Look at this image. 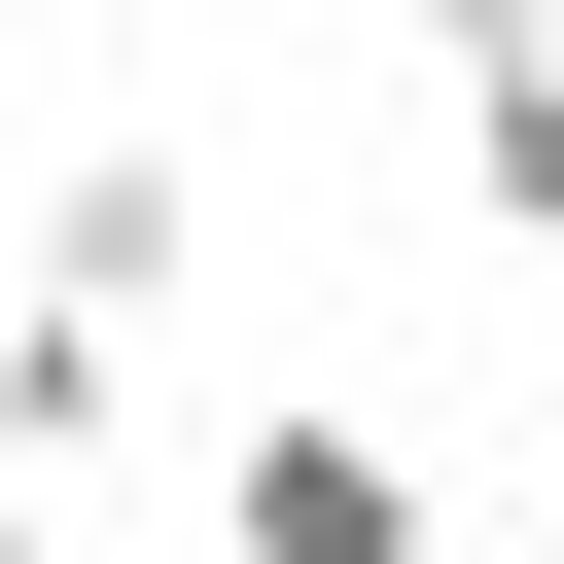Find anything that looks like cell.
<instances>
[{"instance_id": "3957f363", "label": "cell", "mask_w": 564, "mask_h": 564, "mask_svg": "<svg viewBox=\"0 0 564 564\" xmlns=\"http://www.w3.org/2000/svg\"><path fill=\"white\" fill-rule=\"evenodd\" d=\"M141 458V317H35L0 282V494H106Z\"/></svg>"}, {"instance_id": "277c9868", "label": "cell", "mask_w": 564, "mask_h": 564, "mask_svg": "<svg viewBox=\"0 0 564 564\" xmlns=\"http://www.w3.org/2000/svg\"><path fill=\"white\" fill-rule=\"evenodd\" d=\"M423 70H458V212L564 247V0H529V35H423Z\"/></svg>"}, {"instance_id": "7a4b0ae2", "label": "cell", "mask_w": 564, "mask_h": 564, "mask_svg": "<svg viewBox=\"0 0 564 564\" xmlns=\"http://www.w3.org/2000/svg\"><path fill=\"white\" fill-rule=\"evenodd\" d=\"M176 282H212V176L176 141H70L35 176V317H176Z\"/></svg>"}, {"instance_id": "5b68a950", "label": "cell", "mask_w": 564, "mask_h": 564, "mask_svg": "<svg viewBox=\"0 0 564 564\" xmlns=\"http://www.w3.org/2000/svg\"><path fill=\"white\" fill-rule=\"evenodd\" d=\"M0 564H70V494H0Z\"/></svg>"}, {"instance_id": "6da1fadb", "label": "cell", "mask_w": 564, "mask_h": 564, "mask_svg": "<svg viewBox=\"0 0 564 564\" xmlns=\"http://www.w3.org/2000/svg\"><path fill=\"white\" fill-rule=\"evenodd\" d=\"M212 564H458V529H423V458H388V423H317V388H282V423L212 458Z\"/></svg>"}]
</instances>
